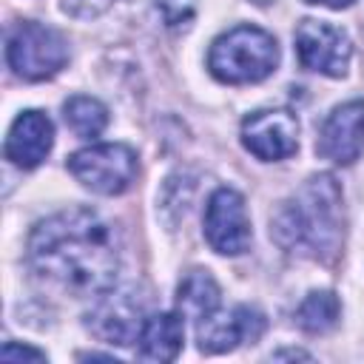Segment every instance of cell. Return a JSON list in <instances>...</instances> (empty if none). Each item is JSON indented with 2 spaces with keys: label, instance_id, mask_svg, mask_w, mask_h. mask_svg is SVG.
Listing matches in <instances>:
<instances>
[{
  "label": "cell",
  "instance_id": "1",
  "mask_svg": "<svg viewBox=\"0 0 364 364\" xmlns=\"http://www.w3.org/2000/svg\"><path fill=\"white\" fill-rule=\"evenodd\" d=\"M26 259L43 282L71 296H100L117 282L119 242L97 210L68 208L34 225Z\"/></svg>",
  "mask_w": 364,
  "mask_h": 364
},
{
  "label": "cell",
  "instance_id": "2",
  "mask_svg": "<svg viewBox=\"0 0 364 364\" xmlns=\"http://www.w3.org/2000/svg\"><path fill=\"white\" fill-rule=\"evenodd\" d=\"M270 236L279 247L307 256L333 259L341 247V188L330 173L310 176L270 216Z\"/></svg>",
  "mask_w": 364,
  "mask_h": 364
},
{
  "label": "cell",
  "instance_id": "3",
  "mask_svg": "<svg viewBox=\"0 0 364 364\" xmlns=\"http://www.w3.org/2000/svg\"><path fill=\"white\" fill-rule=\"evenodd\" d=\"M279 65V46L273 34L259 26H236L219 34L208 54V68L219 82L247 85L267 80Z\"/></svg>",
  "mask_w": 364,
  "mask_h": 364
},
{
  "label": "cell",
  "instance_id": "4",
  "mask_svg": "<svg viewBox=\"0 0 364 364\" xmlns=\"http://www.w3.org/2000/svg\"><path fill=\"white\" fill-rule=\"evenodd\" d=\"M6 60L23 80H51L68 63V43L57 28L23 20L6 37Z\"/></svg>",
  "mask_w": 364,
  "mask_h": 364
},
{
  "label": "cell",
  "instance_id": "5",
  "mask_svg": "<svg viewBox=\"0 0 364 364\" xmlns=\"http://www.w3.org/2000/svg\"><path fill=\"white\" fill-rule=\"evenodd\" d=\"M65 165L82 188L100 196L125 193L136 176V154L122 142L88 145L82 151H74Z\"/></svg>",
  "mask_w": 364,
  "mask_h": 364
},
{
  "label": "cell",
  "instance_id": "6",
  "mask_svg": "<svg viewBox=\"0 0 364 364\" xmlns=\"http://www.w3.org/2000/svg\"><path fill=\"white\" fill-rule=\"evenodd\" d=\"M145 318V299L134 287H108L97 296V304L91 307L85 324L100 341L128 347L139 341Z\"/></svg>",
  "mask_w": 364,
  "mask_h": 364
},
{
  "label": "cell",
  "instance_id": "7",
  "mask_svg": "<svg viewBox=\"0 0 364 364\" xmlns=\"http://www.w3.org/2000/svg\"><path fill=\"white\" fill-rule=\"evenodd\" d=\"M296 54L299 63L307 71H318L324 77H344L350 57H353V43L350 37L327 23V20H316V17H304L296 26Z\"/></svg>",
  "mask_w": 364,
  "mask_h": 364
},
{
  "label": "cell",
  "instance_id": "8",
  "mask_svg": "<svg viewBox=\"0 0 364 364\" xmlns=\"http://www.w3.org/2000/svg\"><path fill=\"white\" fill-rule=\"evenodd\" d=\"M250 219L239 191L219 188L205 208V239L222 256H239L250 247Z\"/></svg>",
  "mask_w": 364,
  "mask_h": 364
},
{
  "label": "cell",
  "instance_id": "9",
  "mask_svg": "<svg viewBox=\"0 0 364 364\" xmlns=\"http://www.w3.org/2000/svg\"><path fill=\"white\" fill-rule=\"evenodd\" d=\"M242 145L262 162H279L299 148V119L284 108L256 111L242 122Z\"/></svg>",
  "mask_w": 364,
  "mask_h": 364
},
{
  "label": "cell",
  "instance_id": "10",
  "mask_svg": "<svg viewBox=\"0 0 364 364\" xmlns=\"http://www.w3.org/2000/svg\"><path fill=\"white\" fill-rule=\"evenodd\" d=\"M262 333L264 316L247 304H239L233 310L216 307L196 321V341L202 353H228L245 341H259Z\"/></svg>",
  "mask_w": 364,
  "mask_h": 364
},
{
  "label": "cell",
  "instance_id": "11",
  "mask_svg": "<svg viewBox=\"0 0 364 364\" xmlns=\"http://www.w3.org/2000/svg\"><path fill=\"white\" fill-rule=\"evenodd\" d=\"M364 151V100L336 105L318 128L316 154L336 165H353Z\"/></svg>",
  "mask_w": 364,
  "mask_h": 364
},
{
  "label": "cell",
  "instance_id": "12",
  "mask_svg": "<svg viewBox=\"0 0 364 364\" xmlns=\"http://www.w3.org/2000/svg\"><path fill=\"white\" fill-rule=\"evenodd\" d=\"M54 145V125L43 111H23L6 136V159L17 168H37Z\"/></svg>",
  "mask_w": 364,
  "mask_h": 364
},
{
  "label": "cell",
  "instance_id": "13",
  "mask_svg": "<svg viewBox=\"0 0 364 364\" xmlns=\"http://www.w3.org/2000/svg\"><path fill=\"white\" fill-rule=\"evenodd\" d=\"M182 341H185L182 313H154L145 318L139 333V358L173 361L182 350Z\"/></svg>",
  "mask_w": 364,
  "mask_h": 364
},
{
  "label": "cell",
  "instance_id": "14",
  "mask_svg": "<svg viewBox=\"0 0 364 364\" xmlns=\"http://www.w3.org/2000/svg\"><path fill=\"white\" fill-rule=\"evenodd\" d=\"M176 304H179L182 316L199 321L202 316H208L219 307V284L213 282V276L208 270H191L179 282Z\"/></svg>",
  "mask_w": 364,
  "mask_h": 364
},
{
  "label": "cell",
  "instance_id": "15",
  "mask_svg": "<svg viewBox=\"0 0 364 364\" xmlns=\"http://www.w3.org/2000/svg\"><path fill=\"white\" fill-rule=\"evenodd\" d=\"M341 304L333 290H313L296 310V321L310 336H324L338 324Z\"/></svg>",
  "mask_w": 364,
  "mask_h": 364
},
{
  "label": "cell",
  "instance_id": "16",
  "mask_svg": "<svg viewBox=\"0 0 364 364\" xmlns=\"http://www.w3.org/2000/svg\"><path fill=\"white\" fill-rule=\"evenodd\" d=\"M63 117H65V125L82 139L100 136L108 125V108L97 97H85V94H77V97L65 100Z\"/></svg>",
  "mask_w": 364,
  "mask_h": 364
},
{
  "label": "cell",
  "instance_id": "17",
  "mask_svg": "<svg viewBox=\"0 0 364 364\" xmlns=\"http://www.w3.org/2000/svg\"><path fill=\"white\" fill-rule=\"evenodd\" d=\"M60 6L65 14L77 20H91V17H100L111 6V0H60Z\"/></svg>",
  "mask_w": 364,
  "mask_h": 364
},
{
  "label": "cell",
  "instance_id": "18",
  "mask_svg": "<svg viewBox=\"0 0 364 364\" xmlns=\"http://www.w3.org/2000/svg\"><path fill=\"white\" fill-rule=\"evenodd\" d=\"M0 358L3 361H46V353H40L34 347H26V344L6 341L3 350H0Z\"/></svg>",
  "mask_w": 364,
  "mask_h": 364
},
{
  "label": "cell",
  "instance_id": "19",
  "mask_svg": "<svg viewBox=\"0 0 364 364\" xmlns=\"http://www.w3.org/2000/svg\"><path fill=\"white\" fill-rule=\"evenodd\" d=\"M304 3H310V6H327V9H347L355 0H304Z\"/></svg>",
  "mask_w": 364,
  "mask_h": 364
},
{
  "label": "cell",
  "instance_id": "20",
  "mask_svg": "<svg viewBox=\"0 0 364 364\" xmlns=\"http://www.w3.org/2000/svg\"><path fill=\"white\" fill-rule=\"evenodd\" d=\"M273 358H310L307 353H299V350H284V353H276Z\"/></svg>",
  "mask_w": 364,
  "mask_h": 364
},
{
  "label": "cell",
  "instance_id": "21",
  "mask_svg": "<svg viewBox=\"0 0 364 364\" xmlns=\"http://www.w3.org/2000/svg\"><path fill=\"white\" fill-rule=\"evenodd\" d=\"M253 3H259V6H264V3H273V0H253Z\"/></svg>",
  "mask_w": 364,
  "mask_h": 364
}]
</instances>
